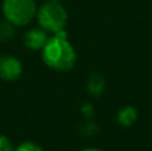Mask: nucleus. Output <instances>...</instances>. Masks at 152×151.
Listing matches in <instances>:
<instances>
[{"mask_svg": "<svg viewBox=\"0 0 152 151\" xmlns=\"http://www.w3.org/2000/svg\"><path fill=\"white\" fill-rule=\"evenodd\" d=\"M42 59L47 67L59 72H66L74 68L77 56L66 31L53 34L48 37L45 45L42 48Z\"/></svg>", "mask_w": 152, "mask_h": 151, "instance_id": "1", "label": "nucleus"}, {"mask_svg": "<svg viewBox=\"0 0 152 151\" xmlns=\"http://www.w3.org/2000/svg\"><path fill=\"white\" fill-rule=\"evenodd\" d=\"M36 18L40 28L53 35L64 31L68 21V13L63 4H60L59 1L48 0L37 8Z\"/></svg>", "mask_w": 152, "mask_h": 151, "instance_id": "2", "label": "nucleus"}, {"mask_svg": "<svg viewBox=\"0 0 152 151\" xmlns=\"http://www.w3.org/2000/svg\"><path fill=\"white\" fill-rule=\"evenodd\" d=\"M36 3L35 0H4L3 1V15L4 19L16 27H23L31 23L36 16Z\"/></svg>", "mask_w": 152, "mask_h": 151, "instance_id": "3", "label": "nucleus"}, {"mask_svg": "<svg viewBox=\"0 0 152 151\" xmlns=\"http://www.w3.org/2000/svg\"><path fill=\"white\" fill-rule=\"evenodd\" d=\"M23 74V64L12 55L0 56V79L5 82L18 80Z\"/></svg>", "mask_w": 152, "mask_h": 151, "instance_id": "4", "label": "nucleus"}, {"mask_svg": "<svg viewBox=\"0 0 152 151\" xmlns=\"http://www.w3.org/2000/svg\"><path fill=\"white\" fill-rule=\"evenodd\" d=\"M48 37H50L48 32H45L43 28H32L24 34L23 42L27 48L34 51H39L45 45Z\"/></svg>", "mask_w": 152, "mask_h": 151, "instance_id": "5", "label": "nucleus"}, {"mask_svg": "<svg viewBox=\"0 0 152 151\" xmlns=\"http://www.w3.org/2000/svg\"><path fill=\"white\" fill-rule=\"evenodd\" d=\"M137 117H139L137 110L134 106H124L118 111L116 120H118V125L121 127H131L132 125L136 123Z\"/></svg>", "mask_w": 152, "mask_h": 151, "instance_id": "6", "label": "nucleus"}, {"mask_svg": "<svg viewBox=\"0 0 152 151\" xmlns=\"http://www.w3.org/2000/svg\"><path fill=\"white\" fill-rule=\"evenodd\" d=\"M87 91L91 94L92 96H99L104 92L105 90V79L102 74L99 72H94L88 76L87 79Z\"/></svg>", "mask_w": 152, "mask_h": 151, "instance_id": "7", "label": "nucleus"}, {"mask_svg": "<svg viewBox=\"0 0 152 151\" xmlns=\"http://www.w3.org/2000/svg\"><path fill=\"white\" fill-rule=\"evenodd\" d=\"M15 27L12 23L8 20L0 21V42H8V40L13 39L15 36Z\"/></svg>", "mask_w": 152, "mask_h": 151, "instance_id": "8", "label": "nucleus"}, {"mask_svg": "<svg viewBox=\"0 0 152 151\" xmlns=\"http://www.w3.org/2000/svg\"><path fill=\"white\" fill-rule=\"evenodd\" d=\"M13 151H44L42 149V146H39L37 143L32 141H26L21 144H19Z\"/></svg>", "mask_w": 152, "mask_h": 151, "instance_id": "9", "label": "nucleus"}, {"mask_svg": "<svg viewBox=\"0 0 152 151\" xmlns=\"http://www.w3.org/2000/svg\"><path fill=\"white\" fill-rule=\"evenodd\" d=\"M0 151H13L11 141L3 134H0Z\"/></svg>", "mask_w": 152, "mask_h": 151, "instance_id": "10", "label": "nucleus"}, {"mask_svg": "<svg viewBox=\"0 0 152 151\" xmlns=\"http://www.w3.org/2000/svg\"><path fill=\"white\" fill-rule=\"evenodd\" d=\"M80 151H100L99 149H94V147H88V149H83Z\"/></svg>", "mask_w": 152, "mask_h": 151, "instance_id": "11", "label": "nucleus"}, {"mask_svg": "<svg viewBox=\"0 0 152 151\" xmlns=\"http://www.w3.org/2000/svg\"><path fill=\"white\" fill-rule=\"evenodd\" d=\"M52 1H60V0H52Z\"/></svg>", "mask_w": 152, "mask_h": 151, "instance_id": "12", "label": "nucleus"}]
</instances>
